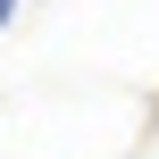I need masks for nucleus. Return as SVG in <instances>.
Wrapping results in <instances>:
<instances>
[{"instance_id":"nucleus-1","label":"nucleus","mask_w":159,"mask_h":159,"mask_svg":"<svg viewBox=\"0 0 159 159\" xmlns=\"http://www.w3.org/2000/svg\"><path fill=\"white\" fill-rule=\"evenodd\" d=\"M17 8H25V0H0V34H8V17H17Z\"/></svg>"}]
</instances>
